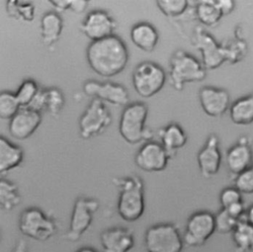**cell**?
<instances>
[{"mask_svg":"<svg viewBox=\"0 0 253 252\" xmlns=\"http://www.w3.org/2000/svg\"><path fill=\"white\" fill-rule=\"evenodd\" d=\"M89 67L102 77H113L121 73L128 62V49L118 36L91 42L86 49Z\"/></svg>","mask_w":253,"mask_h":252,"instance_id":"obj_1","label":"cell"},{"mask_svg":"<svg viewBox=\"0 0 253 252\" xmlns=\"http://www.w3.org/2000/svg\"><path fill=\"white\" fill-rule=\"evenodd\" d=\"M113 183L119 189L117 210L121 218L127 222L138 220L145 209L144 186L136 175L114 178Z\"/></svg>","mask_w":253,"mask_h":252,"instance_id":"obj_2","label":"cell"},{"mask_svg":"<svg viewBox=\"0 0 253 252\" xmlns=\"http://www.w3.org/2000/svg\"><path fill=\"white\" fill-rule=\"evenodd\" d=\"M148 107L143 102L130 103L125 107L119 122V132L129 144L152 140V131L145 126Z\"/></svg>","mask_w":253,"mask_h":252,"instance_id":"obj_3","label":"cell"},{"mask_svg":"<svg viewBox=\"0 0 253 252\" xmlns=\"http://www.w3.org/2000/svg\"><path fill=\"white\" fill-rule=\"evenodd\" d=\"M169 62V83L177 91L183 90L186 83L200 82L207 76L203 63L185 50H176Z\"/></svg>","mask_w":253,"mask_h":252,"instance_id":"obj_4","label":"cell"},{"mask_svg":"<svg viewBox=\"0 0 253 252\" xmlns=\"http://www.w3.org/2000/svg\"><path fill=\"white\" fill-rule=\"evenodd\" d=\"M184 240L176 224L160 222L149 226L144 234L146 252H182Z\"/></svg>","mask_w":253,"mask_h":252,"instance_id":"obj_5","label":"cell"},{"mask_svg":"<svg viewBox=\"0 0 253 252\" xmlns=\"http://www.w3.org/2000/svg\"><path fill=\"white\" fill-rule=\"evenodd\" d=\"M18 226L24 236L41 242L47 241L57 232L55 220L36 207L27 208L21 212Z\"/></svg>","mask_w":253,"mask_h":252,"instance_id":"obj_6","label":"cell"},{"mask_svg":"<svg viewBox=\"0 0 253 252\" xmlns=\"http://www.w3.org/2000/svg\"><path fill=\"white\" fill-rule=\"evenodd\" d=\"M134 91L142 98H150L161 91L166 82L165 70L156 62L142 61L131 76Z\"/></svg>","mask_w":253,"mask_h":252,"instance_id":"obj_7","label":"cell"},{"mask_svg":"<svg viewBox=\"0 0 253 252\" xmlns=\"http://www.w3.org/2000/svg\"><path fill=\"white\" fill-rule=\"evenodd\" d=\"M99 209V202L90 197H79L75 200L69 226L63 238L69 242L78 241L90 228L95 213Z\"/></svg>","mask_w":253,"mask_h":252,"instance_id":"obj_8","label":"cell"},{"mask_svg":"<svg viewBox=\"0 0 253 252\" xmlns=\"http://www.w3.org/2000/svg\"><path fill=\"white\" fill-rule=\"evenodd\" d=\"M112 123V115L105 103L92 99L78 120L79 134L83 139H90L104 132Z\"/></svg>","mask_w":253,"mask_h":252,"instance_id":"obj_9","label":"cell"},{"mask_svg":"<svg viewBox=\"0 0 253 252\" xmlns=\"http://www.w3.org/2000/svg\"><path fill=\"white\" fill-rule=\"evenodd\" d=\"M216 231L215 217L208 210H200L191 214L187 220L183 240L186 246L204 245Z\"/></svg>","mask_w":253,"mask_h":252,"instance_id":"obj_10","label":"cell"},{"mask_svg":"<svg viewBox=\"0 0 253 252\" xmlns=\"http://www.w3.org/2000/svg\"><path fill=\"white\" fill-rule=\"evenodd\" d=\"M192 43L201 52L202 63L207 70L216 69L226 61L222 45L217 43L212 36L203 28L195 29Z\"/></svg>","mask_w":253,"mask_h":252,"instance_id":"obj_11","label":"cell"},{"mask_svg":"<svg viewBox=\"0 0 253 252\" xmlns=\"http://www.w3.org/2000/svg\"><path fill=\"white\" fill-rule=\"evenodd\" d=\"M83 92L93 99L115 106H127L129 102L127 89L124 85L115 82L88 80L83 84Z\"/></svg>","mask_w":253,"mask_h":252,"instance_id":"obj_12","label":"cell"},{"mask_svg":"<svg viewBox=\"0 0 253 252\" xmlns=\"http://www.w3.org/2000/svg\"><path fill=\"white\" fill-rule=\"evenodd\" d=\"M116 28V21L104 10H93L89 12L80 25L81 32L91 42L114 36Z\"/></svg>","mask_w":253,"mask_h":252,"instance_id":"obj_13","label":"cell"},{"mask_svg":"<svg viewBox=\"0 0 253 252\" xmlns=\"http://www.w3.org/2000/svg\"><path fill=\"white\" fill-rule=\"evenodd\" d=\"M166 149L160 142L149 140L142 144L134 156L135 165L145 172H161L166 169L169 160Z\"/></svg>","mask_w":253,"mask_h":252,"instance_id":"obj_14","label":"cell"},{"mask_svg":"<svg viewBox=\"0 0 253 252\" xmlns=\"http://www.w3.org/2000/svg\"><path fill=\"white\" fill-rule=\"evenodd\" d=\"M198 167L204 178H211L218 173L221 163L219 140L216 134L211 133L197 155Z\"/></svg>","mask_w":253,"mask_h":252,"instance_id":"obj_15","label":"cell"},{"mask_svg":"<svg viewBox=\"0 0 253 252\" xmlns=\"http://www.w3.org/2000/svg\"><path fill=\"white\" fill-rule=\"evenodd\" d=\"M199 101L206 115L211 118H219L228 110L230 98L228 92L224 89L205 86L199 91Z\"/></svg>","mask_w":253,"mask_h":252,"instance_id":"obj_16","label":"cell"},{"mask_svg":"<svg viewBox=\"0 0 253 252\" xmlns=\"http://www.w3.org/2000/svg\"><path fill=\"white\" fill-rule=\"evenodd\" d=\"M100 242L103 252H129L134 246V234L126 227H111L101 233Z\"/></svg>","mask_w":253,"mask_h":252,"instance_id":"obj_17","label":"cell"},{"mask_svg":"<svg viewBox=\"0 0 253 252\" xmlns=\"http://www.w3.org/2000/svg\"><path fill=\"white\" fill-rule=\"evenodd\" d=\"M42 120L41 113L28 108H22L9 121L8 131L16 139H26L38 129Z\"/></svg>","mask_w":253,"mask_h":252,"instance_id":"obj_18","label":"cell"},{"mask_svg":"<svg viewBox=\"0 0 253 252\" xmlns=\"http://www.w3.org/2000/svg\"><path fill=\"white\" fill-rule=\"evenodd\" d=\"M252 150L248 139L241 137L236 144L231 146L225 156L227 169L234 176L239 175L251 166Z\"/></svg>","mask_w":253,"mask_h":252,"instance_id":"obj_19","label":"cell"},{"mask_svg":"<svg viewBox=\"0 0 253 252\" xmlns=\"http://www.w3.org/2000/svg\"><path fill=\"white\" fill-rule=\"evenodd\" d=\"M129 37L131 42L140 50L151 52L159 41V34L156 28L148 22H138L130 29Z\"/></svg>","mask_w":253,"mask_h":252,"instance_id":"obj_20","label":"cell"},{"mask_svg":"<svg viewBox=\"0 0 253 252\" xmlns=\"http://www.w3.org/2000/svg\"><path fill=\"white\" fill-rule=\"evenodd\" d=\"M158 135L160 143L166 149L169 156L173 158L177 151L185 146L187 134L184 128L177 123H171L159 129Z\"/></svg>","mask_w":253,"mask_h":252,"instance_id":"obj_21","label":"cell"},{"mask_svg":"<svg viewBox=\"0 0 253 252\" xmlns=\"http://www.w3.org/2000/svg\"><path fill=\"white\" fill-rule=\"evenodd\" d=\"M24 160L22 147L12 143L5 136L0 137V173L2 175L19 167Z\"/></svg>","mask_w":253,"mask_h":252,"instance_id":"obj_22","label":"cell"},{"mask_svg":"<svg viewBox=\"0 0 253 252\" xmlns=\"http://www.w3.org/2000/svg\"><path fill=\"white\" fill-rule=\"evenodd\" d=\"M63 30V20L54 11L46 12L41 19V38L44 45L54 44L60 38Z\"/></svg>","mask_w":253,"mask_h":252,"instance_id":"obj_23","label":"cell"},{"mask_svg":"<svg viewBox=\"0 0 253 252\" xmlns=\"http://www.w3.org/2000/svg\"><path fill=\"white\" fill-rule=\"evenodd\" d=\"M231 122L237 126H247L253 123V94L236 100L229 109Z\"/></svg>","mask_w":253,"mask_h":252,"instance_id":"obj_24","label":"cell"},{"mask_svg":"<svg viewBox=\"0 0 253 252\" xmlns=\"http://www.w3.org/2000/svg\"><path fill=\"white\" fill-rule=\"evenodd\" d=\"M235 252H253V225L244 216L231 233Z\"/></svg>","mask_w":253,"mask_h":252,"instance_id":"obj_25","label":"cell"},{"mask_svg":"<svg viewBox=\"0 0 253 252\" xmlns=\"http://www.w3.org/2000/svg\"><path fill=\"white\" fill-rule=\"evenodd\" d=\"M198 21L207 27H214L223 17L216 0H204L198 2L195 8Z\"/></svg>","mask_w":253,"mask_h":252,"instance_id":"obj_26","label":"cell"},{"mask_svg":"<svg viewBox=\"0 0 253 252\" xmlns=\"http://www.w3.org/2000/svg\"><path fill=\"white\" fill-rule=\"evenodd\" d=\"M6 11L15 20L31 23L36 16V7L32 1L9 0L6 2Z\"/></svg>","mask_w":253,"mask_h":252,"instance_id":"obj_27","label":"cell"},{"mask_svg":"<svg viewBox=\"0 0 253 252\" xmlns=\"http://www.w3.org/2000/svg\"><path fill=\"white\" fill-rule=\"evenodd\" d=\"M21 203V195L17 184L10 180L0 181V208L2 210L11 211Z\"/></svg>","mask_w":253,"mask_h":252,"instance_id":"obj_28","label":"cell"},{"mask_svg":"<svg viewBox=\"0 0 253 252\" xmlns=\"http://www.w3.org/2000/svg\"><path fill=\"white\" fill-rule=\"evenodd\" d=\"M22 109L15 93L3 91L0 94V118L11 120Z\"/></svg>","mask_w":253,"mask_h":252,"instance_id":"obj_29","label":"cell"},{"mask_svg":"<svg viewBox=\"0 0 253 252\" xmlns=\"http://www.w3.org/2000/svg\"><path fill=\"white\" fill-rule=\"evenodd\" d=\"M46 94V106L45 111L49 115L56 117L62 111L65 104V97L62 91L56 87H50L45 89Z\"/></svg>","mask_w":253,"mask_h":252,"instance_id":"obj_30","label":"cell"},{"mask_svg":"<svg viewBox=\"0 0 253 252\" xmlns=\"http://www.w3.org/2000/svg\"><path fill=\"white\" fill-rule=\"evenodd\" d=\"M40 88L37 82L33 79L24 80L19 86L16 94V97L22 108H27L34 98L39 93Z\"/></svg>","mask_w":253,"mask_h":252,"instance_id":"obj_31","label":"cell"},{"mask_svg":"<svg viewBox=\"0 0 253 252\" xmlns=\"http://www.w3.org/2000/svg\"><path fill=\"white\" fill-rule=\"evenodd\" d=\"M157 8L166 17H179L183 15L188 7L189 1L187 0H159L156 1Z\"/></svg>","mask_w":253,"mask_h":252,"instance_id":"obj_32","label":"cell"},{"mask_svg":"<svg viewBox=\"0 0 253 252\" xmlns=\"http://www.w3.org/2000/svg\"><path fill=\"white\" fill-rule=\"evenodd\" d=\"M215 229L218 233H232L240 219L231 215L226 210L221 209L215 215ZM242 219V218H241Z\"/></svg>","mask_w":253,"mask_h":252,"instance_id":"obj_33","label":"cell"},{"mask_svg":"<svg viewBox=\"0 0 253 252\" xmlns=\"http://www.w3.org/2000/svg\"><path fill=\"white\" fill-rule=\"evenodd\" d=\"M221 45L223 47L225 59L230 63H236L245 53V43L242 41L226 42L221 43Z\"/></svg>","mask_w":253,"mask_h":252,"instance_id":"obj_34","label":"cell"},{"mask_svg":"<svg viewBox=\"0 0 253 252\" xmlns=\"http://www.w3.org/2000/svg\"><path fill=\"white\" fill-rule=\"evenodd\" d=\"M234 187L241 194H253V165L235 176Z\"/></svg>","mask_w":253,"mask_h":252,"instance_id":"obj_35","label":"cell"},{"mask_svg":"<svg viewBox=\"0 0 253 252\" xmlns=\"http://www.w3.org/2000/svg\"><path fill=\"white\" fill-rule=\"evenodd\" d=\"M219 203L221 209H228L234 205L243 203L242 194L235 187L225 188L219 194Z\"/></svg>","mask_w":253,"mask_h":252,"instance_id":"obj_36","label":"cell"},{"mask_svg":"<svg viewBox=\"0 0 253 252\" xmlns=\"http://www.w3.org/2000/svg\"><path fill=\"white\" fill-rule=\"evenodd\" d=\"M45 106H46L45 89H40L37 96L34 98V100L30 103V105L27 108L42 114V111H45Z\"/></svg>","mask_w":253,"mask_h":252,"instance_id":"obj_37","label":"cell"},{"mask_svg":"<svg viewBox=\"0 0 253 252\" xmlns=\"http://www.w3.org/2000/svg\"><path fill=\"white\" fill-rule=\"evenodd\" d=\"M88 1L86 0H71L70 10L76 14H82L88 7Z\"/></svg>","mask_w":253,"mask_h":252,"instance_id":"obj_38","label":"cell"},{"mask_svg":"<svg viewBox=\"0 0 253 252\" xmlns=\"http://www.w3.org/2000/svg\"><path fill=\"white\" fill-rule=\"evenodd\" d=\"M217 5L222 12L223 16L230 14L234 9V1L232 0H216Z\"/></svg>","mask_w":253,"mask_h":252,"instance_id":"obj_39","label":"cell"},{"mask_svg":"<svg viewBox=\"0 0 253 252\" xmlns=\"http://www.w3.org/2000/svg\"><path fill=\"white\" fill-rule=\"evenodd\" d=\"M49 3L59 12L70 9L71 0H50Z\"/></svg>","mask_w":253,"mask_h":252,"instance_id":"obj_40","label":"cell"},{"mask_svg":"<svg viewBox=\"0 0 253 252\" xmlns=\"http://www.w3.org/2000/svg\"><path fill=\"white\" fill-rule=\"evenodd\" d=\"M13 252H27V246H26V242L24 240H20L15 249L13 250Z\"/></svg>","mask_w":253,"mask_h":252,"instance_id":"obj_41","label":"cell"},{"mask_svg":"<svg viewBox=\"0 0 253 252\" xmlns=\"http://www.w3.org/2000/svg\"><path fill=\"white\" fill-rule=\"evenodd\" d=\"M245 217H246V220L251 224L253 225V205L247 210L246 213H245Z\"/></svg>","mask_w":253,"mask_h":252,"instance_id":"obj_42","label":"cell"},{"mask_svg":"<svg viewBox=\"0 0 253 252\" xmlns=\"http://www.w3.org/2000/svg\"><path fill=\"white\" fill-rule=\"evenodd\" d=\"M75 252H98L95 248L93 247H89V246H85V247H81L78 250H76Z\"/></svg>","mask_w":253,"mask_h":252,"instance_id":"obj_43","label":"cell"}]
</instances>
